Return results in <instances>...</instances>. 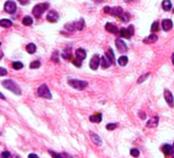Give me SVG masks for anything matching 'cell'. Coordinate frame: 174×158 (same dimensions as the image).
Segmentation results:
<instances>
[{
	"instance_id": "obj_1",
	"label": "cell",
	"mask_w": 174,
	"mask_h": 158,
	"mask_svg": "<svg viewBox=\"0 0 174 158\" xmlns=\"http://www.w3.org/2000/svg\"><path fill=\"white\" fill-rule=\"evenodd\" d=\"M2 86L5 89L11 91L13 94H15V95H19V96L21 95V89L19 88V86L17 85V83H14L13 81H11V80H4V81L2 82Z\"/></svg>"
},
{
	"instance_id": "obj_2",
	"label": "cell",
	"mask_w": 174,
	"mask_h": 158,
	"mask_svg": "<svg viewBox=\"0 0 174 158\" xmlns=\"http://www.w3.org/2000/svg\"><path fill=\"white\" fill-rule=\"evenodd\" d=\"M84 28H85V21H84V19H79V21H73V23H67L64 26V29L69 32L81 31V30H84Z\"/></svg>"
},
{
	"instance_id": "obj_3",
	"label": "cell",
	"mask_w": 174,
	"mask_h": 158,
	"mask_svg": "<svg viewBox=\"0 0 174 158\" xmlns=\"http://www.w3.org/2000/svg\"><path fill=\"white\" fill-rule=\"evenodd\" d=\"M48 7H49V3L45 2V3H39V4H36L33 8V15L35 17L39 19V17H42L43 12L45 10H47Z\"/></svg>"
},
{
	"instance_id": "obj_4",
	"label": "cell",
	"mask_w": 174,
	"mask_h": 158,
	"mask_svg": "<svg viewBox=\"0 0 174 158\" xmlns=\"http://www.w3.org/2000/svg\"><path fill=\"white\" fill-rule=\"evenodd\" d=\"M67 83H68V85L70 87H72L73 89L77 90H84L88 86L87 81H81V80H77V79H68Z\"/></svg>"
},
{
	"instance_id": "obj_5",
	"label": "cell",
	"mask_w": 174,
	"mask_h": 158,
	"mask_svg": "<svg viewBox=\"0 0 174 158\" xmlns=\"http://www.w3.org/2000/svg\"><path fill=\"white\" fill-rule=\"evenodd\" d=\"M37 94L39 97H42V98H45V99H51L52 98V94L50 92L49 88H48L47 85L43 84L41 85L37 90Z\"/></svg>"
},
{
	"instance_id": "obj_6",
	"label": "cell",
	"mask_w": 174,
	"mask_h": 158,
	"mask_svg": "<svg viewBox=\"0 0 174 158\" xmlns=\"http://www.w3.org/2000/svg\"><path fill=\"white\" fill-rule=\"evenodd\" d=\"M119 34H120L121 37L126 38V39H130L131 36L135 34V28L133 26H129L128 28H121L120 31H119Z\"/></svg>"
},
{
	"instance_id": "obj_7",
	"label": "cell",
	"mask_w": 174,
	"mask_h": 158,
	"mask_svg": "<svg viewBox=\"0 0 174 158\" xmlns=\"http://www.w3.org/2000/svg\"><path fill=\"white\" fill-rule=\"evenodd\" d=\"M100 62H101V58H100L99 55L98 54L93 55L91 60H90V67H91L93 71H96V69H98V67H99Z\"/></svg>"
},
{
	"instance_id": "obj_8",
	"label": "cell",
	"mask_w": 174,
	"mask_h": 158,
	"mask_svg": "<svg viewBox=\"0 0 174 158\" xmlns=\"http://www.w3.org/2000/svg\"><path fill=\"white\" fill-rule=\"evenodd\" d=\"M115 45H116L117 50H118L120 53H126L127 50H128L126 44H125L121 39H116L115 40Z\"/></svg>"
},
{
	"instance_id": "obj_9",
	"label": "cell",
	"mask_w": 174,
	"mask_h": 158,
	"mask_svg": "<svg viewBox=\"0 0 174 158\" xmlns=\"http://www.w3.org/2000/svg\"><path fill=\"white\" fill-rule=\"evenodd\" d=\"M4 10L6 12L10 13V15H13V13L17 11V4L13 1H6L4 4Z\"/></svg>"
},
{
	"instance_id": "obj_10",
	"label": "cell",
	"mask_w": 174,
	"mask_h": 158,
	"mask_svg": "<svg viewBox=\"0 0 174 158\" xmlns=\"http://www.w3.org/2000/svg\"><path fill=\"white\" fill-rule=\"evenodd\" d=\"M164 98H165L166 103H167L170 107H174V98L172 93L169 90H165V91H164Z\"/></svg>"
},
{
	"instance_id": "obj_11",
	"label": "cell",
	"mask_w": 174,
	"mask_h": 158,
	"mask_svg": "<svg viewBox=\"0 0 174 158\" xmlns=\"http://www.w3.org/2000/svg\"><path fill=\"white\" fill-rule=\"evenodd\" d=\"M46 19H47V21H50V23H56V21H58V19H59V15H58V13L56 12L55 10H50L49 12L47 13Z\"/></svg>"
},
{
	"instance_id": "obj_12",
	"label": "cell",
	"mask_w": 174,
	"mask_h": 158,
	"mask_svg": "<svg viewBox=\"0 0 174 158\" xmlns=\"http://www.w3.org/2000/svg\"><path fill=\"white\" fill-rule=\"evenodd\" d=\"M124 13V11H123V9L121 8L120 6H115V7H111L110 8V12L109 15H114V17H121V15Z\"/></svg>"
},
{
	"instance_id": "obj_13",
	"label": "cell",
	"mask_w": 174,
	"mask_h": 158,
	"mask_svg": "<svg viewBox=\"0 0 174 158\" xmlns=\"http://www.w3.org/2000/svg\"><path fill=\"white\" fill-rule=\"evenodd\" d=\"M172 27H173V23H172L171 19H166L162 21V28L165 32H169L172 29Z\"/></svg>"
},
{
	"instance_id": "obj_14",
	"label": "cell",
	"mask_w": 174,
	"mask_h": 158,
	"mask_svg": "<svg viewBox=\"0 0 174 158\" xmlns=\"http://www.w3.org/2000/svg\"><path fill=\"white\" fill-rule=\"evenodd\" d=\"M105 29H106V31L109 32V33H111V34H117L118 33V29H117V27H116L114 24L107 23L105 26Z\"/></svg>"
},
{
	"instance_id": "obj_15",
	"label": "cell",
	"mask_w": 174,
	"mask_h": 158,
	"mask_svg": "<svg viewBox=\"0 0 174 158\" xmlns=\"http://www.w3.org/2000/svg\"><path fill=\"white\" fill-rule=\"evenodd\" d=\"M75 56H77V58L79 59V60L81 61L87 57V53H86V51L83 48H79V49H77V51H75Z\"/></svg>"
},
{
	"instance_id": "obj_16",
	"label": "cell",
	"mask_w": 174,
	"mask_h": 158,
	"mask_svg": "<svg viewBox=\"0 0 174 158\" xmlns=\"http://www.w3.org/2000/svg\"><path fill=\"white\" fill-rule=\"evenodd\" d=\"M159 123V117L158 116H153L152 119H150V121H148L147 123V128H156Z\"/></svg>"
},
{
	"instance_id": "obj_17",
	"label": "cell",
	"mask_w": 174,
	"mask_h": 158,
	"mask_svg": "<svg viewBox=\"0 0 174 158\" xmlns=\"http://www.w3.org/2000/svg\"><path fill=\"white\" fill-rule=\"evenodd\" d=\"M157 40H158V36L155 35V34H152V35L146 37L143 42L145 44H153V43H155Z\"/></svg>"
},
{
	"instance_id": "obj_18",
	"label": "cell",
	"mask_w": 174,
	"mask_h": 158,
	"mask_svg": "<svg viewBox=\"0 0 174 158\" xmlns=\"http://www.w3.org/2000/svg\"><path fill=\"white\" fill-rule=\"evenodd\" d=\"M90 135H91V139H92V141H93V143L95 144V145H97V146H101L102 145V139L97 135V134L92 133V132H91V133H90Z\"/></svg>"
},
{
	"instance_id": "obj_19",
	"label": "cell",
	"mask_w": 174,
	"mask_h": 158,
	"mask_svg": "<svg viewBox=\"0 0 174 158\" xmlns=\"http://www.w3.org/2000/svg\"><path fill=\"white\" fill-rule=\"evenodd\" d=\"M104 56L108 59V61H109L111 64H114V63H115V56H114V53L112 52L111 49H109V51L105 52V55H104Z\"/></svg>"
},
{
	"instance_id": "obj_20",
	"label": "cell",
	"mask_w": 174,
	"mask_h": 158,
	"mask_svg": "<svg viewBox=\"0 0 174 158\" xmlns=\"http://www.w3.org/2000/svg\"><path fill=\"white\" fill-rule=\"evenodd\" d=\"M90 121L94 123H99L102 121V114L101 113H95V114L90 116Z\"/></svg>"
},
{
	"instance_id": "obj_21",
	"label": "cell",
	"mask_w": 174,
	"mask_h": 158,
	"mask_svg": "<svg viewBox=\"0 0 174 158\" xmlns=\"http://www.w3.org/2000/svg\"><path fill=\"white\" fill-rule=\"evenodd\" d=\"M12 26V21L8 19H0V27L2 28H9Z\"/></svg>"
},
{
	"instance_id": "obj_22",
	"label": "cell",
	"mask_w": 174,
	"mask_h": 158,
	"mask_svg": "<svg viewBox=\"0 0 174 158\" xmlns=\"http://www.w3.org/2000/svg\"><path fill=\"white\" fill-rule=\"evenodd\" d=\"M162 8L164 9L165 11H169L170 9L172 8V3L170 0H164L162 2Z\"/></svg>"
},
{
	"instance_id": "obj_23",
	"label": "cell",
	"mask_w": 174,
	"mask_h": 158,
	"mask_svg": "<svg viewBox=\"0 0 174 158\" xmlns=\"http://www.w3.org/2000/svg\"><path fill=\"white\" fill-rule=\"evenodd\" d=\"M161 150L165 155H170V154H172V152H173V149H172V147L170 145H163Z\"/></svg>"
},
{
	"instance_id": "obj_24",
	"label": "cell",
	"mask_w": 174,
	"mask_h": 158,
	"mask_svg": "<svg viewBox=\"0 0 174 158\" xmlns=\"http://www.w3.org/2000/svg\"><path fill=\"white\" fill-rule=\"evenodd\" d=\"M26 50H27L28 53H30V54H33V53H35L36 50H37V47H36V45L34 43H30L27 45V47H26Z\"/></svg>"
},
{
	"instance_id": "obj_25",
	"label": "cell",
	"mask_w": 174,
	"mask_h": 158,
	"mask_svg": "<svg viewBox=\"0 0 174 158\" xmlns=\"http://www.w3.org/2000/svg\"><path fill=\"white\" fill-rule=\"evenodd\" d=\"M117 62H118V64L120 65V67H125V65L127 64V62H128V58H127L125 55H122V56H120L118 58Z\"/></svg>"
},
{
	"instance_id": "obj_26",
	"label": "cell",
	"mask_w": 174,
	"mask_h": 158,
	"mask_svg": "<svg viewBox=\"0 0 174 158\" xmlns=\"http://www.w3.org/2000/svg\"><path fill=\"white\" fill-rule=\"evenodd\" d=\"M71 56H72V53H71V49L70 48H66L64 49L62 53V57L64 59H71Z\"/></svg>"
},
{
	"instance_id": "obj_27",
	"label": "cell",
	"mask_w": 174,
	"mask_h": 158,
	"mask_svg": "<svg viewBox=\"0 0 174 158\" xmlns=\"http://www.w3.org/2000/svg\"><path fill=\"white\" fill-rule=\"evenodd\" d=\"M100 64H101V67H103V69H107V67H109L110 65H111V63L108 61V59L106 58L105 56H102L101 57V62H100Z\"/></svg>"
},
{
	"instance_id": "obj_28",
	"label": "cell",
	"mask_w": 174,
	"mask_h": 158,
	"mask_svg": "<svg viewBox=\"0 0 174 158\" xmlns=\"http://www.w3.org/2000/svg\"><path fill=\"white\" fill-rule=\"evenodd\" d=\"M33 24V19L31 17H25L23 19V25L25 26H31Z\"/></svg>"
},
{
	"instance_id": "obj_29",
	"label": "cell",
	"mask_w": 174,
	"mask_h": 158,
	"mask_svg": "<svg viewBox=\"0 0 174 158\" xmlns=\"http://www.w3.org/2000/svg\"><path fill=\"white\" fill-rule=\"evenodd\" d=\"M40 65H41V63H40V61H38V60L32 61V62L30 63V69H38V67H40Z\"/></svg>"
},
{
	"instance_id": "obj_30",
	"label": "cell",
	"mask_w": 174,
	"mask_h": 158,
	"mask_svg": "<svg viewBox=\"0 0 174 158\" xmlns=\"http://www.w3.org/2000/svg\"><path fill=\"white\" fill-rule=\"evenodd\" d=\"M151 31L153 32V33H155V32L159 31V23H158L157 21H154V23L152 24V26H151Z\"/></svg>"
},
{
	"instance_id": "obj_31",
	"label": "cell",
	"mask_w": 174,
	"mask_h": 158,
	"mask_svg": "<svg viewBox=\"0 0 174 158\" xmlns=\"http://www.w3.org/2000/svg\"><path fill=\"white\" fill-rule=\"evenodd\" d=\"M130 155L133 156V157H139V150L137 149V148H133V149H130Z\"/></svg>"
},
{
	"instance_id": "obj_32",
	"label": "cell",
	"mask_w": 174,
	"mask_h": 158,
	"mask_svg": "<svg viewBox=\"0 0 174 158\" xmlns=\"http://www.w3.org/2000/svg\"><path fill=\"white\" fill-rule=\"evenodd\" d=\"M12 67L14 69H21L23 67V64L21 61H15V62L12 63Z\"/></svg>"
},
{
	"instance_id": "obj_33",
	"label": "cell",
	"mask_w": 174,
	"mask_h": 158,
	"mask_svg": "<svg viewBox=\"0 0 174 158\" xmlns=\"http://www.w3.org/2000/svg\"><path fill=\"white\" fill-rule=\"evenodd\" d=\"M149 77H150V73H146V75L141 76V77L139 78V80H137V84H141V83H143V82H145L146 80H147Z\"/></svg>"
},
{
	"instance_id": "obj_34",
	"label": "cell",
	"mask_w": 174,
	"mask_h": 158,
	"mask_svg": "<svg viewBox=\"0 0 174 158\" xmlns=\"http://www.w3.org/2000/svg\"><path fill=\"white\" fill-rule=\"evenodd\" d=\"M116 128H117V123H108V125H106V129H107L108 131H113Z\"/></svg>"
},
{
	"instance_id": "obj_35",
	"label": "cell",
	"mask_w": 174,
	"mask_h": 158,
	"mask_svg": "<svg viewBox=\"0 0 174 158\" xmlns=\"http://www.w3.org/2000/svg\"><path fill=\"white\" fill-rule=\"evenodd\" d=\"M50 154H51L52 155V157L53 158H64L63 157V154L61 153V154H58V153H55V152H53V151H51V150H50Z\"/></svg>"
},
{
	"instance_id": "obj_36",
	"label": "cell",
	"mask_w": 174,
	"mask_h": 158,
	"mask_svg": "<svg viewBox=\"0 0 174 158\" xmlns=\"http://www.w3.org/2000/svg\"><path fill=\"white\" fill-rule=\"evenodd\" d=\"M9 156H10V153L8 151H3L0 154V158H9Z\"/></svg>"
},
{
	"instance_id": "obj_37",
	"label": "cell",
	"mask_w": 174,
	"mask_h": 158,
	"mask_svg": "<svg viewBox=\"0 0 174 158\" xmlns=\"http://www.w3.org/2000/svg\"><path fill=\"white\" fill-rule=\"evenodd\" d=\"M72 63L75 65H77V67H81V60H79L77 58H75V59H73L72 60Z\"/></svg>"
},
{
	"instance_id": "obj_38",
	"label": "cell",
	"mask_w": 174,
	"mask_h": 158,
	"mask_svg": "<svg viewBox=\"0 0 174 158\" xmlns=\"http://www.w3.org/2000/svg\"><path fill=\"white\" fill-rule=\"evenodd\" d=\"M7 75V71L4 69V67H0V76L3 77V76H6Z\"/></svg>"
},
{
	"instance_id": "obj_39",
	"label": "cell",
	"mask_w": 174,
	"mask_h": 158,
	"mask_svg": "<svg viewBox=\"0 0 174 158\" xmlns=\"http://www.w3.org/2000/svg\"><path fill=\"white\" fill-rule=\"evenodd\" d=\"M52 60L56 61V62L58 61V52L57 51L53 52V55H52Z\"/></svg>"
},
{
	"instance_id": "obj_40",
	"label": "cell",
	"mask_w": 174,
	"mask_h": 158,
	"mask_svg": "<svg viewBox=\"0 0 174 158\" xmlns=\"http://www.w3.org/2000/svg\"><path fill=\"white\" fill-rule=\"evenodd\" d=\"M120 17L121 19H122V21H128V15H125V13H123L122 15H121V17Z\"/></svg>"
},
{
	"instance_id": "obj_41",
	"label": "cell",
	"mask_w": 174,
	"mask_h": 158,
	"mask_svg": "<svg viewBox=\"0 0 174 158\" xmlns=\"http://www.w3.org/2000/svg\"><path fill=\"white\" fill-rule=\"evenodd\" d=\"M29 158H39V157H38V155H36V154L32 153V154H30V155H29Z\"/></svg>"
},
{
	"instance_id": "obj_42",
	"label": "cell",
	"mask_w": 174,
	"mask_h": 158,
	"mask_svg": "<svg viewBox=\"0 0 174 158\" xmlns=\"http://www.w3.org/2000/svg\"><path fill=\"white\" fill-rule=\"evenodd\" d=\"M63 154V157L64 158H73V157H71L70 155H68V154H66V153H62Z\"/></svg>"
},
{
	"instance_id": "obj_43",
	"label": "cell",
	"mask_w": 174,
	"mask_h": 158,
	"mask_svg": "<svg viewBox=\"0 0 174 158\" xmlns=\"http://www.w3.org/2000/svg\"><path fill=\"white\" fill-rule=\"evenodd\" d=\"M0 99H2V100H5V96L3 95L1 92H0Z\"/></svg>"
},
{
	"instance_id": "obj_44",
	"label": "cell",
	"mask_w": 174,
	"mask_h": 158,
	"mask_svg": "<svg viewBox=\"0 0 174 158\" xmlns=\"http://www.w3.org/2000/svg\"><path fill=\"white\" fill-rule=\"evenodd\" d=\"M172 64L174 65V53L172 54Z\"/></svg>"
},
{
	"instance_id": "obj_45",
	"label": "cell",
	"mask_w": 174,
	"mask_h": 158,
	"mask_svg": "<svg viewBox=\"0 0 174 158\" xmlns=\"http://www.w3.org/2000/svg\"><path fill=\"white\" fill-rule=\"evenodd\" d=\"M1 57H2V54H0V58H1Z\"/></svg>"
},
{
	"instance_id": "obj_46",
	"label": "cell",
	"mask_w": 174,
	"mask_h": 158,
	"mask_svg": "<svg viewBox=\"0 0 174 158\" xmlns=\"http://www.w3.org/2000/svg\"><path fill=\"white\" fill-rule=\"evenodd\" d=\"M0 45H1V42H0Z\"/></svg>"
},
{
	"instance_id": "obj_47",
	"label": "cell",
	"mask_w": 174,
	"mask_h": 158,
	"mask_svg": "<svg viewBox=\"0 0 174 158\" xmlns=\"http://www.w3.org/2000/svg\"><path fill=\"white\" fill-rule=\"evenodd\" d=\"M173 147H174V144H173Z\"/></svg>"
}]
</instances>
